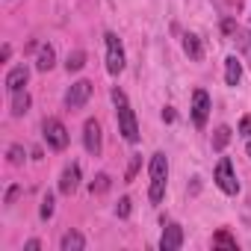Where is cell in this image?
<instances>
[{
	"instance_id": "obj_1",
	"label": "cell",
	"mask_w": 251,
	"mask_h": 251,
	"mask_svg": "<svg viewBox=\"0 0 251 251\" xmlns=\"http://www.w3.org/2000/svg\"><path fill=\"white\" fill-rule=\"evenodd\" d=\"M112 100L118 106V130H121V136L127 142H139V124H136V115H133V109L127 103V95L115 86L112 89Z\"/></svg>"
},
{
	"instance_id": "obj_2",
	"label": "cell",
	"mask_w": 251,
	"mask_h": 251,
	"mask_svg": "<svg viewBox=\"0 0 251 251\" xmlns=\"http://www.w3.org/2000/svg\"><path fill=\"white\" fill-rule=\"evenodd\" d=\"M148 172H151L148 198H151V204H160L166 198V177H169V160H166V154H154Z\"/></svg>"
},
{
	"instance_id": "obj_3",
	"label": "cell",
	"mask_w": 251,
	"mask_h": 251,
	"mask_svg": "<svg viewBox=\"0 0 251 251\" xmlns=\"http://www.w3.org/2000/svg\"><path fill=\"white\" fill-rule=\"evenodd\" d=\"M213 180H216V186H219L225 195H236V192H239V180H236V175H233V163H230V157H222V160H219Z\"/></svg>"
},
{
	"instance_id": "obj_4",
	"label": "cell",
	"mask_w": 251,
	"mask_h": 251,
	"mask_svg": "<svg viewBox=\"0 0 251 251\" xmlns=\"http://www.w3.org/2000/svg\"><path fill=\"white\" fill-rule=\"evenodd\" d=\"M42 133H45V142H48L53 151H65V148H68V130H65V124H62L59 118H45Z\"/></svg>"
},
{
	"instance_id": "obj_5",
	"label": "cell",
	"mask_w": 251,
	"mask_h": 251,
	"mask_svg": "<svg viewBox=\"0 0 251 251\" xmlns=\"http://www.w3.org/2000/svg\"><path fill=\"white\" fill-rule=\"evenodd\" d=\"M103 39H106V71L109 74H121L124 71V48H121L115 33H106Z\"/></svg>"
},
{
	"instance_id": "obj_6",
	"label": "cell",
	"mask_w": 251,
	"mask_h": 251,
	"mask_svg": "<svg viewBox=\"0 0 251 251\" xmlns=\"http://www.w3.org/2000/svg\"><path fill=\"white\" fill-rule=\"evenodd\" d=\"M89 98H92V83H89V80H77V83L68 89V95H65V106H68L71 112H77V109H83V106L89 103Z\"/></svg>"
},
{
	"instance_id": "obj_7",
	"label": "cell",
	"mask_w": 251,
	"mask_h": 251,
	"mask_svg": "<svg viewBox=\"0 0 251 251\" xmlns=\"http://www.w3.org/2000/svg\"><path fill=\"white\" fill-rule=\"evenodd\" d=\"M207 115H210V95L204 89H195L192 92V121L198 124V127H204Z\"/></svg>"
},
{
	"instance_id": "obj_8",
	"label": "cell",
	"mask_w": 251,
	"mask_h": 251,
	"mask_svg": "<svg viewBox=\"0 0 251 251\" xmlns=\"http://www.w3.org/2000/svg\"><path fill=\"white\" fill-rule=\"evenodd\" d=\"M83 145H86V151H89L92 157L100 154V124H98L95 118H89V121L83 124Z\"/></svg>"
},
{
	"instance_id": "obj_9",
	"label": "cell",
	"mask_w": 251,
	"mask_h": 251,
	"mask_svg": "<svg viewBox=\"0 0 251 251\" xmlns=\"http://www.w3.org/2000/svg\"><path fill=\"white\" fill-rule=\"evenodd\" d=\"M77 186H80V166L71 163V166H65V172H62V177H59V192H62V195H74Z\"/></svg>"
},
{
	"instance_id": "obj_10",
	"label": "cell",
	"mask_w": 251,
	"mask_h": 251,
	"mask_svg": "<svg viewBox=\"0 0 251 251\" xmlns=\"http://www.w3.org/2000/svg\"><path fill=\"white\" fill-rule=\"evenodd\" d=\"M183 245V230L180 225H166L163 236H160V251H177Z\"/></svg>"
},
{
	"instance_id": "obj_11",
	"label": "cell",
	"mask_w": 251,
	"mask_h": 251,
	"mask_svg": "<svg viewBox=\"0 0 251 251\" xmlns=\"http://www.w3.org/2000/svg\"><path fill=\"white\" fill-rule=\"evenodd\" d=\"M27 80H30V68H27V65H15V68L6 74V89H9V92H18V89L27 86Z\"/></svg>"
},
{
	"instance_id": "obj_12",
	"label": "cell",
	"mask_w": 251,
	"mask_h": 251,
	"mask_svg": "<svg viewBox=\"0 0 251 251\" xmlns=\"http://www.w3.org/2000/svg\"><path fill=\"white\" fill-rule=\"evenodd\" d=\"M56 62V50L50 45H39V56H36V68L39 71H50Z\"/></svg>"
},
{
	"instance_id": "obj_13",
	"label": "cell",
	"mask_w": 251,
	"mask_h": 251,
	"mask_svg": "<svg viewBox=\"0 0 251 251\" xmlns=\"http://www.w3.org/2000/svg\"><path fill=\"white\" fill-rule=\"evenodd\" d=\"M183 50L192 62H201L204 59V48H201V39L198 36H183Z\"/></svg>"
},
{
	"instance_id": "obj_14",
	"label": "cell",
	"mask_w": 251,
	"mask_h": 251,
	"mask_svg": "<svg viewBox=\"0 0 251 251\" xmlns=\"http://www.w3.org/2000/svg\"><path fill=\"white\" fill-rule=\"evenodd\" d=\"M239 77H242V65H239V59H236V56H227V59H225V83H227V86H236Z\"/></svg>"
},
{
	"instance_id": "obj_15",
	"label": "cell",
	"mask_w": 251,
	"mask_h": 251,
	"mask_svg": "<svg viewBox=\"0 0 251 251\" xmlns=\"http://www.w3.org/2000/svg\"><path fill=\"white\" fill-rule=\"evenodd\" d=\"M59 248H62V251H83V248H86V239H83V233L68 230V233L59 239Z\"/></svg>"
},
{
	"instance_id": "obj_16",
	"label": "cell",
	"mask_w": 251,
	"mask_h": 251,
	"mask_svg": "<svg viewBox=\"0 0 251 251\" xmlns=\"http://www.w3.org/2000/svg\"><path fill=\"white\" fill-rule=\"evenodd\" d=\"M27 109H30V95L24 89L12 92V115H24Z\"/></svg>"
},
{
	"instance_id": "obj_17",
	"label": "cell",
	"mask_w": 251,
	"mask_h": 251,
	"mask_svg": "<svg viewBox=\"0 0 251 251\" xmlns=\"http://www.w3.org/2000/svg\"><path fill=\"white\" fill-rule=\"evenodd\" d=\"M227 142H230V127H225V124H222V127L213 133V151H225Z\"/></svg>"
},
{
	"instance_id": "obj_18",
	"label": "cell",
	"mask_w": 251,
	"mask_h": 251,
	"mask_svg": "<svg viewBox=\"0 0 251 251\" xmlns=\"http://www.w3.org/2000/svg\"><path fill=\"white\" fill-rule=\"evenodd\" d=\"M83 65H86V50H74V53H68V59H65L68 74H71V71H80Z\"/></svg>"
},
{
	"instance_id": "obj_19",
	"label": "cell",
	"mask_w": 251,
	"mask_h": 251,
	"mask_svg": "<svg viewBox=\"0 0 251 251\" xmlns=\"http://www.w3.org/2000/svg\"><path fill=\"white\" fill-rule=\"evenodd\" d=\"M213 248H230V251H236V239H233L227 230H219V233L213 236Z\"/></svg>"
},
{
	"instance_id": "obj_20",
	"label": "cell",
	"mask_w": 251,
	"mask_h": 251,
	"mask_svg": "<svg viewBox=\"0 0 251 251\" xmlns=\"http://www.w3.org/2000/svg\"><path fill=\"white\" fill-rule=\"evenodd\" d=\"M106 189H109V175H98V177L89 183V192H92V195H103Z\"/></svg>"
},
{
	"instance_id": "obj_21",
	"label": "cell",
	"mask_w": 251,
	"mask_h": 251,
	"mask_svg": "<svg viewBox=\"0 0 251 251\" xmlns=\"http://www.w3.org/2000/svg\"><path fill=\"white\" fill-rule=\"evenodd\" d=\"M39 213H42V219H50V216H53V195H50V192L42 198V210H39Z\"/></svg>"
},
{
	"instance_id": "obj_22",
	"label": "cell",
	"mask_w": 251,
	"mask_h": 251,
	"mask_svg": "<svg viewBox=\"0 0 251 251\" xmlns=\"http://www.w3.org/2000/svg\"><path fill=\"white\" fill-rule=\"evenodd\" d=\"M9 163H12V166H21V163H24V148H21V145H12V148H9Z\"/></svg>"
},
{
	"instance_id": "obj_23",
	"label": "cell",
	"mask_w": 251,
	"mask_h": 251,
	"mask_svg": "<svg viewBox=\"0 0 251 251\" xmlns=\"http://www.w3.org/2000/svg\"><path fill=\"white\" fill-rule=\"evenodd\" d=\"M130 204H133L130 198H121V201H118V207H115L118 219H127V216H130Z\"/></svg>"
},
{
	"instance_id": "obj_24",
	"label": "cell",
	"mask_w": 251,
	"mask_h": 251,
	"mask_svg": "<svg viewBox=\"0 0 251 251\" xmlns=\"http://www.w3.org/2000/svg\"><path fill=\"white\" fill-rule=\"evenodd\" d=\"M139 163H142V157L136 154V157L130 160V166H127V180H133V177H136V172H139Z\"/></svg>"
},
{
	"instance_id": "obj_25",
	"label": "cell",
	"mask_w": 251,
	"mask_h": 251,
	"mask_svg": "<svg viewBox=\"0 0 251 251\" xmlns=\"http://www.w3.org/2000/svg\"><path fill=\"white\" fill-rule=\"evenodd\" d=\"M239 133L251 139V115H242V121H239Z\"/></svg>"
},
{
	"instance_id": "obj_26",
	"label": "cell",
	"mask_w": 251,
	"mask_h": 251,
	"mask_svg": "<svg viewBox=\"0 0 251 251\" xmlns=\"http://www.w3.org/2000/svg\"><path fill=\"white\" fill-rule=\"evenodd\" d=\"M18 192H21V186H9V192H6V204H15Z\"/></svg>"
},
{
	"instance_id": "obj_27",
	"label": "cell",
	"mask_w": 251,
	"mask_h": 251,
	"mask_svg": "<svg viewBox=\"0 0 251 251\" xmlns=\"http://www.w3.org/2000/svg\"><path fill=\"white\" fill-rule=\"evenodd\" d=\"M233 30H236V24H233L230 18H227V21H222V33H225V36H230Z\"/></svg>"
},
{
	"instance_id": "obj_28",
	"label": "cell",
	"mask_w": 251,
	"mask_h": 251,
	"mask_svg": "<svg viewBox=\"0 0 251 251\" xmlns=\"http://www.w3.org/2000/svg\"><path fill=\"white\" fill-rule=\"evenodd\" d=\"M24 248H27V251H39V248H42V242H39V239H30Z\"/></svg>"
},
{
	"instance_id": "obj_29",
	"label": "cell",
	"mask_w": 251,
	"mask_h": 251,
	"mask_svg": "<svg viewBox=\"0 0 251 251\" xmlns=\"http://www.w3.org/2000/svg\"><path fill=\"white\" fill-rule=\"evenodd\" d=\"M163 121H175V109L166 106V109H163Z\"/></svg>"
},
{
	"instance_id": "obj_30",
	"label": "cell",
	"mask_w": 251,
	"mask_h": 251,
	"mask_svg": "<svg viewBox=\"0 0 251 251\" xmlns=\"http://www.w3.org/2000/svg\"><path fill=\"white\" fill-rule=\"evenodd\" d=\"M9 53H12V48H9V45H3V50H0V59L6 62V59H9Z\"/></svg>"
},
{
	"instance_id": "obj_31",
	"label": "cell",
	"mask_w": 251,
	"mask_h": 251,
	"mask_svg": "<svg viewBox=\"0 0 251 251\" xmlns=\"http://www.w3.org/2000/svg\"><path fill=\"white\" fill-rule=\"evenodd\" d=\"M248 154H251V142H248Z\"/></svg>"
}]
</instances>
